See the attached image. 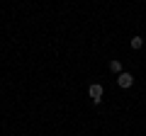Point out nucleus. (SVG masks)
<instances>
[{"label":"nucleus","mask_w":146,"mask_h":136,"mask_svg":"<svg viewBox=\"0 0 146 136\" xmlns=\"http://www.w3.org/2000/svg\"><path fill=\"white\" fill-rule=\"evenodd\" d=\"M144 46V39L141 37H131V49H141Z\"/></svg>","instance_id":"20e7f679"},{"label":"nucleus","mask_w":146,"mask_h":136,"mask_svg":"<svg viewBox=\"0 0 146 136\" xmlns=\"http://www.w3.org/2000/svg\"><path fill=\"white\" fill-rule=\"evenodd\" d=\"M110 71H112V73H117V75H119V73H122V63L112 58V61H110Z\"/></svg>","instance_id":"7ed1b4c3"},{"label":"nucleus","mask_w":146,"mask_h":136,"mask_svg":"<svg viewBox=\"0 0 146 136\" xmlns=\"http://www.w3.org/2000/svg\"><path fill=\"white\" fill-rule=\"evenodd\" d=\"M88 95L93 97V105H100V102H102V85H100V83H93V85L88 88Z\"/></svg>","instance_id":"f257e3e1"},{"label":"nucleus","mask_w":146,"mask_h":136,"mask_svg":"<svg viewBox=\"0 0 146 136\" xmlns=\"http://www.w3.org/2000/svg\"><path fill=\"white\" fill-rule=\"evenodd\" d=\"M117 83H119V88H131V85H134V78H131V73H124V71H122V73L117 75Z\"/></svg>","instance_id":"f03ea898"}]
</instances>
